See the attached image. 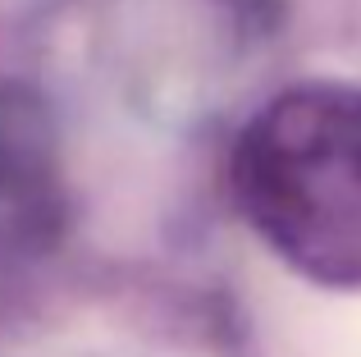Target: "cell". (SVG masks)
<instances>
[{"label": "cell", "instance_id": "2", "mask_svg": "<svg viewBox=\"0 0 361 357\" xmlns=\"http://www.w3.org/2000/svg\"><path fill=\"white\" fill-rule=\"evenodd\" d=\"M46 174V138L32 110L0 101V197H37Z\"/></svg>", "mask_w": 361, "mask_h": 357}, {"label": "cell", "instance_id": "1", "mask_svg": "<svg viewBox=\"0 0 361 357\" xmlns=\"http://www.w3.org/2000/svg\"><path fill=\"white\" fill-rule=\"evenodd\" d=\"M229 188L283 266L325 289H361V87L279 92L233 143Z\"/></svg>", "mask_w": 361, "mask_h": 357}]
</instances>
